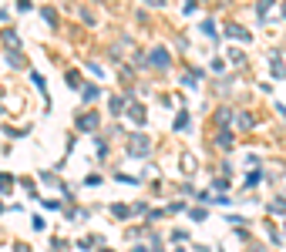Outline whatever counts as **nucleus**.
Listing matches in <instances>:
<instances>
[{"instance_id":"obj_1","label":"nucleus","mask_w":286,"mask_h":252,"mask_svg":"<svg viewBox=\"0 0 286 252\" xmlns=\"http://www.w3.org/2000/svg\"><path fill=\"white\" fill-rule=\"evenodd\" d=\"M151 64H158V67H168V54H165L162 47H155V51H151Z\"/></svg>"},{"instance_id":"obj_2","label":"nucleus","mask_w":286,"mask_h":252,"mask_svg":"<svg viewBox=\"0 0 286 252\" xmlns=\"http://www.w3.org/2000/svg\"><path fill=\"white\" fill-rule=\"evenodd\" d=\"M132 148H135V155H145V151H148V141H145L142 134H135V138H132Z\"/></svg>"},{"instance_id":"obj_3","label":"nucleus","mask_w":286,"mask_h":252,"mask_svg":"<svg viewBox=\"0 0 286 252\" xmlns=\"http://www.w3.org/2000/svg\"><path fill=\"white\" fill-rule=\"evenodd\" d=\"M94 125H98V118H94V115H84V118H81V128H84V131H91Z\"/></svg>"},{"instance_id":"obj_4","label":"nucleus","mask_w":286,"mask_h":252,"mask_svg":"<svg viewBox=\"0 0 286 252\" xmlns=\"http://www.w3.org/2000/svg\"><path fill=\"white\" fill-rule=\"evenodd\" d=\"M229 34H232V37H242V41H249V34H246V30H242V27H236V24H232V27H229Z\"/></svg>"},{"instance_id":"obj_5","label":"nucleus","mask_w":286,"mask_h":252,"mask_svg":"<svg viewBox=\"0 0 286 252\" xmlns=\"http://www.w3.org/2000/svg\"><path fill=\"white\" fill-rule=\"evenodd\" d=\"M3 44H7V47H17V34L7 30V34H3Z\"/></svg>"},{"instance_id":"obj_6","label":"nucleus","mask_w":286,"mask_h":252,"mask_svg":"<svg viewBox=\"0 0 286 252\" xmlns=\"http://www.w3.org/2000/svg\"><path fill=\"white\" fill-rule=\"evenodd\" d=\"M273 7V0H259V14H263V20H266V10Z\"/></svg>"},{"instance_id":"obj_7","label":"nucleus","mask_w":286,"mask_h":252,"mask_svg":"<svg viewBox=\"0 0 286 252\" xmlns=\"http://www.w3.org/2000/svg\"><path fill=\"white\" fill-rule=\"evenodd\" d=\"M132 118H135V121H145V111H142V108H138V104L132 108Z\"/></svg>"},{"instance_id":"obj_8","label":"nucleus","mask_w":286,"mask_h":252,"mask_svg":"<svg viewBox=\"0 0 286 252\" xmlns=\"http://www.w3.org/2000/svg\"><path fill=\"white\" fill-rule=\"evenodd\" d=\"M236 121H239V128H253V121H249V115H239Z\"/></svg>"},{"instance_id":"obj_9","label":"nucleus","mask_w":286,"mask_h":252,"mask_svg":"<svg viewBox=\"0 0 286 252\" xmlns=\"http://www.w3.org/2000/svg\"><path fill=\"white\" fill-rule=\"evenodd\" d=\"M148 3H158V7H162V3H165V0H148Z\"/></svg>"},{"instance_id":"obj_10","label":"nucleus","mask_w":286,"mask_h":252,"mask_svg":"<svg viewBox=\"0 0 286 252\" xmlns=\"http://www.w3.org/2000/svg\"><path fill=\"white\" fill-rule=\"evenodd\" d=\"M283 14H286V3H283Z\"/></svg>"}]
</instances>
